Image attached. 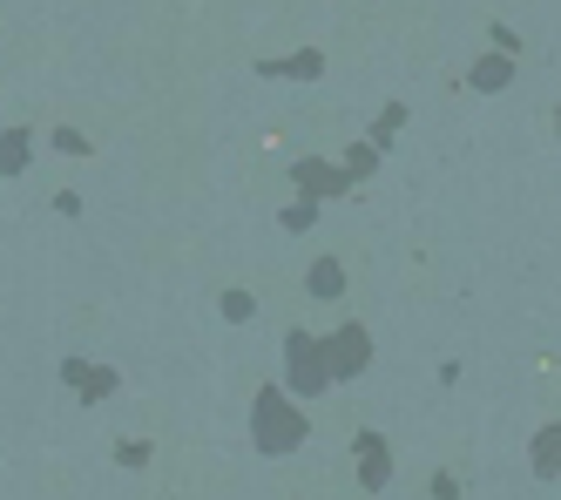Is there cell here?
<instances>
[{"label": "cell", "mask_w": 561, "mask_h": 500, "mask_svg": "<svg viewBox=\"0 0 561 500\" xmlns=\"http://www.w3.org/2000/svg\"><path fill=\"white\" fill-rule=\"evenodd\" d=\"M305 433H311V420L291 406V393H285V386H264L257 406H251V440H257L264 453H298Z\"/></svg>", "instance_id": "1"}, {"label": "cell", "mask_w": 561, "mask_h": 500, "mask_svg": "<svg viewBox=\"0 0 561 500\" xmlns=\"http://www.w3.org/2000/svg\"><path fill=\"white\" fill-rule=\"evenodd\" d=\"M285 386H291V399H318V393L332 386L325 339H311V331H285Z\"/></svg>", "instance_id": "2"}, {"label": "cell", "mask_w": 561, "mask_h": 500, "mask_svg": "<svg viewBox=\"0 0 561 500\" xmlns=\"http://www.w3.org/2000/svg\"><path fill=\"white\" fill-rule=\"evenodd\" d=\"M366 359H373L366 325H345V331H332V339H325V365H332V379H358V372H366Z\"/></svg>", "instance_id": "3"}, {"label": "cell", "mask_w": 561, "mask_h": 500, "mask_svg": "<svg viewBox=\"0 0 561 500\" xmlns=\"http://www.w3.org/2000/svg\"><path fill=\"white\" fill-rule=\"evenodd\" d=\"M291 183L318 203V196H339L352 177H345V170H332V162H311V156H305V162H291Z\"/></svg>", "instance_id": "4"}, {"label": "cell", "mask_w": 561, "mask_h": 500, "mask_svg": "<svg viewBox=\"0 0 561 500\" xmlns=\"http://www.w3.org/2000/svg\"><path fill=\"white\" fill-rule=\"evenodd\" d=\"M61 379L82 393V399H108V393H115V372H108V365H82V359H68Z\"/></svg>", "instance_id": "5"}, {"label": "cell", "mask_w": 561, "mask_h": 500, "mask_svg": "<svg viewBox=\"0 0 561 500\" xmlns=\"http://www.w3.org/2000/svg\"><path fill=\"white\" fill-rule=\"evenodd\" d=\"M27 162H34V136L27 129H8V136H0V177H21Z\"/></svg>", "instance_id": "6"}, {"label": "cell", "mask_w": 561, "mask_h": 500, "mask_svg": "<svg viewBox=\"0 0 561 500\" xmlns=\"http://www.w3.org/2000/svg\"><path fill=\"white\" fill-rule=\"evenodd\" d=\"M305 291H311V298H339V291H345V264L339 258H318L311 277H305Z\"/></svg>", "instance_id": "7"}, {"label": "cell", "mask_w": 561, "mask_h": 500, "mask_svg": "<svg viewBox=\"0 0 561 500\" xmlns=\"http://www.w3.org/2000/svg\"><path fill=\"white\" fill-rule=\"evenodd\" d=\"M358 474H366V487H386V446L373 433H358Z\"/></svg>", "instance_id": "8"}, {"label": "cell", "mask_w": 561, "mask_h": 500, "mask_svg": "<svg viewBox=\"0 0 561 500\" xmlns=\"http://www.w3.org/2000/svg\"><path fill=\"white\" fill-rule=\"evenodd\" d=\"M318 68H325V55H318V48H305V55H291V61H264V75H298V81H311Z\"/></svg>", "instance_id": "9"}, {"label": "cell", "mask_w": 561, "mask_h": 500, "mask_svg": "<svg viewBox=\"0 0 561 500\" xmlns=\"http://www.w3.org/2000/svg\"><path fill=\"white\" fill-rule=\"evenodd\" d=\"M257 311V298H251V291H224V318H237V325H244Z\"/></svg>", "instance_id": "10"}, {"label": "cell", "mask_w": 561, "mask_h": 500, "mask_svg": "<svg viewBox=\"0 0 561 500\" xmlns=\"http://www.w3.org/2000/svg\"><path fill=\"white\" fill-rule=\"evenodd\" d=\"M311 224H318V203H311V196L285 211V230H311Z\"/></svg>", "instance_id": "11"}, {"label": "cell", "mask_w": 561, "mask_h": 500, "mask_svg": "<svg viewBox=\"0 0 561 500\" xmlns=\"http://www.w3.org/2000/svg\"><path fill=\"white\" fill-rule=\"evenodd\" d=\"M55 149H61V156H89V136H82V129H55Z\"/></svg>", "instance_id": "12"}, {"label": "cell", "mask_w": 561, "mask_h": 500, "mask_svg": "<svg viewBox=\"0 0 561 500\" xmlns=\"http://www.w3.org/2000/svg\"><path fill=\"white\" fill-rule=\"evenodd\" d=\"M115 461H123V467H142V461H149V440H123V446H115Z\"/></svg>", "instance_id": "13"}, {"label": "cell", "mask_w": 561, "mask_h": 500, "mask_svg": "<svg viewBox=\"0 0 561 500\" xmlns=\"http://www.w3.org/2000/svg\"><path fill=\"white\" fill-rule=\"evenodd\" d=\"M473 81H480V89H494V81H507V61H480Z\"/></svg>", "instance_id": "14"}]
</instances>
